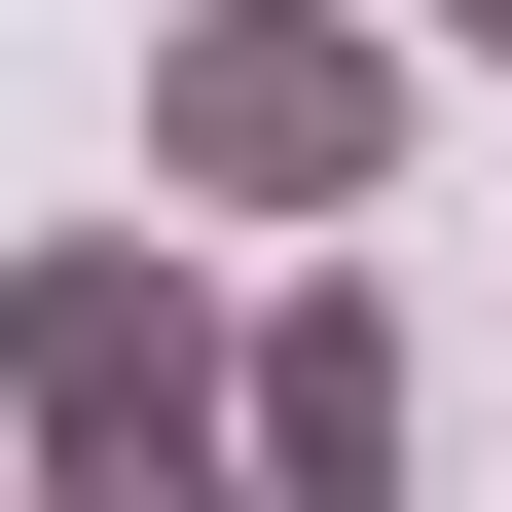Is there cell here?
Returning a JSON list of instances; mask_svg holds the SVG:
<instances>
[{
	"instance_id": "1",
	"label": "cell",
	"mask_w": 512,
	"mask_h": 512,
	"mask_svg": "<svg viewBox=\"0 0 512 512\" xmlns=\"http://www.w3.org/2000/svg\"><path fill=\"white\" fill-rule=\"evenodd\" d=\"M0 439H37V512H256L220 293H183L147 220H37V256H0Z\"/></svg>"
},
{
	"instance_id": "2",
	"label": "cell",
	"mask_w": 512,
	"mask_h": 512,
	"mask_svg": "<svg viewBox=\"0 0 512 512\" xmlns=\"http://www.w3.org/2000/svg\"><path fill=\"white\" fill-rule=\"evenodd\" d=\"M403 110H439V37H366V0H183L147 37V183L183 220H293V256L403 183Z\"/></svg>"
},
{
	"instance_id": "3",
	"label": "cell",
	"mask_w": 512,
	"mask_h": 512,
	"mask_svg": "<svg viewBox=\"0 0 512 512\" xmlns=\"http://www.w3.org/2000/svg\"><path fill=\"white\" fill-rule=\"evenodd\" d=\"M220 439H256V512H403V476H439V366H403V293H366V256H293V293L220 330Z\"/></svg>"
},
{
	"instance_id": "4",
	"label": "cell",
	"mask_w": 512,
	"mask_h": 512,
	"mask_svg": "<svg viewBox=\"0 0 512 512\" xmlns=\"http://www.w3.org/2000/svg\"><path fill=\"white\" fill-rule=\"evenodd\" d=\"M403 37H439V74H512V0H403Z\"/></svg>"
}]
</instances>
